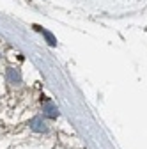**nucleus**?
<instances>
[{"instance_id":"nucleus-1","label":"nucleus","mask_w":147,"mask_h":149,"mask_svg":"<svg viewBox=\"0 0 147 149\" xmlns=\"http://www.w3.org/2000/svg\"><path fill=\"white\" fill-rule=\"evenodd\" d=\"M41 101H44V105H43V114H44L46 117H50V119H57V117H59V108L55 107L46 96H43Z\"/></svg>"},{"instance_id":"nucleus-2","label":"nucleus","mask_w":147,"mask_h":149,"mask_svg":"<svg viewBox=\"0 0 147 149\" xmlns=\"http://www.w3.org/2000/svg\"><path fill=\"white\" fill-rule=\"evenodd\" d=\"M28 126H30V130H32V132H37V133L48 132V126H46V123H44L41 117H34V119L28 123Z\"/></svg>"},{"instance_id":"nucleus-3","label":"nucleus","mask_w":147,"mask_h":149,"mask_svg":"<svg viewBox=\"0 0 147 149\" xmlns=\"http://www.w3.org/2000/svg\"><path fill=\"white\" fill-rule=\"evenodd\" d=\"M34 29H35V30H39V32H41V34L46 37V39H48V45H51V46H55V45H57V39H55V37H53V36H51L48 30H44V29H43V27H39V25H34Z\"/></svg>"},{"instance_id":"nucleus-4","label":"nucleus","mask_w":147,"mask_h":149,"mask_svg":"<svg viewBox=\"0 0 147 149\" xmlns=\"http://www.w3.org/2000/svg\"><path fill=\"white\" fill-rule=\"evenodd\" d=\"M7 78H9L11 82H14V84H20V80H21L20 73H18L16 69H9V71H7Z\"/></svg>"}]
</instances>
